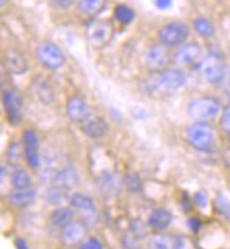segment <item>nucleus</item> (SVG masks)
<instances>
[{
  "label": "nucleus",
  "instance_id": "nucleus-1",
  "mask_svg": "<svg viewBox=\"0 0 230 249\" xmlns=\"http://www.w3.org/2000/svg\"><path fill=\"white\" fill-rule=\"evenodd\" d=\"M187 83V76L181 69L153 71L144 80V89L153 96L172 94Z\"/></svg>",
  "mask_w": 230,
  "mask_h": 249
},
{
  "label": "nucleus",
  "instance_id": "nucleus-2",
  "mask_svg": "<svg viewBox=\"0 0 230 249\" xmlns=\"http://www.w3.org/2000/svg\"><path fill=\"white\" fill-rule=\"evenodd\" d=\"M220 113V103L215 97L202 96L198 99H193L188 106V114L196 123H206L209 120H213Z\"/></svg>",
  "mask_w": 230,
  "mask_h": 249
},
{
  "label": "nucleus",
  "instance_id": "nucleus-3",
  "mask_svg": "<svg viewBox=\"0 0 230 249\" xmlns=\"http://www.w3.org/2000/svg\"><path fill=\"white\" fill-rule=\"evenodd\" d=\"M187 140L198 151H209L215 145V130L206 123H195L187 130Z\"/></svg>",
  "mask_w": 230,
  "mask_h": 249
},
{
  "label": "nucleus",
  "instance_id": "nucleus-4",
  "mask_svg": "<svg viewBox=\"0 0 230 249\" xmlns=\"http://www.w3.org/2000/svg\"><path fill=\"white\" fill-rule=\"evenodd\" d=\"M199 72L209 83L219 85L226 76V64L223 56L216 53L205 55L199 62Z\"/></svg>",
  "mask_w": 230,
  "mask_h": 249
},
{
  "label": "nucleus",
  "instance_id": "nucleus-5",
  "mask_svg": "<svg viewBox=\"0 0 230 249\" xmlns=\"http://www.w3.org/2000/svg\"><path fill=\"white\" fill-rule=\"evenodd\" d=\"M190 37V27L182 21H171L158 30V39L168 48L181 47Z\"/></svg>",
  "mask_w": 230,
  "mask_h": 249
},
{
  "label": "nucleus",
  "instance_id": "nucleus-6",
  "mask_svg": "<svg viewBox=\"0 0 230 249\" xmlns=\"http://www.w3.org/2000/svg\"><path fill=\"white\" fill-rule=\"evenodd\" d=\"M36 56L41 62V65L45 66L50 71H58L67 62V58L61 51V48L50 41H44L37 45Z\"/></svg>",
  "mask_w": 230,
  "mask_h": 249
},
{
  "label": "nucleus",
  "instance_id": "nucleus-7",
  "mask_svg": "<svg viewBox=\"0 0 230 249\" xmlns=\"http://www.w3.org/2000/svg\"><path fill=\"white\" fill-rule=\"evenodd\" d=\"M86 38L95 48H103L113 38V28L105 20H92L86 26Z\"/></svg>",
  "mask_w": 230,
  "mask_h": 249
},
{
  "label": "nucleus",
  "instance_id": "nucleus-8",
  "mask_svg": "<svg viewBox=\"0 0 230 249\" xmlns=\"http://www.w3.org/2000/svg\"><path fill=\"white\" fill-rule=\"evenodd\" d=\"M1 100H3V106H4V110H6V114H7L10 124L19 125L23 118V99H21L20 93L17 90H12V89L4 90Z\"/></svg>",
  "mask_w": 230,
  "mask_h": 249
},
{
  "label": "nucleus",
  "instance_id": "nucleus-9",
  "mask_svg": "<svg viewBox=\"0 0 230 249\" xmlns=\"http://www.w3.org/2000/svg\"><path fill=\"white\" fill-rule=\"evenodd\" d=\"M40 140H38V134L34 130H26L23 131V149H24V158L27 160V163L37 169L41 165L40 158Z\"/></svg>",
  "mask_w": 230,
  "mask_h": 249
},
{
  "label": "nucleus",
  "instance_id": "nucleus-10",
  "mask_svg": "<svg viewBox=\"0 0 230 249\" xmlns=\"http://www.w3.org/2000/svg\"><path fill=\"white\" fill-rule=\"evenodd\" d=\"M202 50L196 42L184 44L178 48V51L174 53V62L181 68H190L201 62Z\"/></svg>",
  "mask_w": 230,
  "mask_h": 249
},
{
  "label": "nucleus",
  "instance_id": "nucleus-11",
  "mask_svg": "<svg viewBox=\"0 0 230 249\" xmlns=\"http://www.w3.org/2000/svg\"><path fill=\"white\" fill-rule=\"evenodd\" d=\"M170 62H171V53L168 51V47H165L163 44L151 45L146 53V64L151 71L165 69Z\"/></svg>",
  "mask_w": 230,
  "mask_h": 249
},
{
  "label": "nucleus",
  "instance_id": "nucleus-12",
  "mask_svg": "<svg viewBox=\"0 0 230 249\" xmlns=\"http://www.w3.org/2000/svg\"><path fill=\"white\" fill-rule=\"evenodd\" d=\"M67 114L71 121L74 123H83L91 116L89 105L81 96H72L67 102Z\"/></svg>",
  "mask_w": 230,
  "mask_h": 249
},
{
  "label": "nucleus",
  "instance_id": "nucleus-13",
  "mask_svg": "<svg viewBox=\"0 0 230 249\" xmlns=\"http://www.w3.org/2000/svg\"><path fill=\"white\" fill-rule=\"evenodd\" d=\"M51 182L57 187H61L65 192H69L79 184V175L74 166H64L62 169L55 172Z\"/></svg>",
  "mask_w": 230,
  "mask_h": 249
},
{
  "label": "nucleus",
  "instance_id": "nucleus-14",
  "mask_svg": "<svg viewBox=\"0 0 230 249\" xmlns=\"http://www.w3.org/2000/svg\"><path fill=\"white\" fill-rule=\"evenodd\" d=\"M88 235V228L86 225L81 221H72V223L67 225L65 228H62V242L68 245V247H74L82 244L85 241V238Z\"/></svg>",
  "mask_w": 230,
  "mask_h": 249
},
{
  "label": "nucleus",
  "instance_id": "nucleus-15",
  "mask_svg": "<svg viewBox=\"0 0 230 249\" xmlns=\"http://www.w3.org/2000/svg\"><path fill=\"white\" fill-rule=\"evenodd\" d=\"M82 132L92 138V140H99L103 138L109 132V125L106 120L102 117H89L86 118L81 125Z\"/></svg>",
  "mask_w": 230,
  "mask_h": 249
},
{
  "label": "nucleus",
  "instance_id": "nucleus-16",
  "mask_svg": "<svg viewBox=\"0 0 230 249\" xmlns=\"http://www.w3.org/2000/svg\"><path fill=\"white\" fill-rule=\"evenodd\" d=\"M3 64L7 68L9 73H13V75H21L27 71V61L26 58L23 56V53L17 50H7L4 51L3 55Z\"/></svg>",
  "mask_w": 230,
  "mask_h": 249
},
{
  "label": "nucleus",
  "instance_id": "nucleus-17",
  "mask_svg": "<svg viewBox=\"0 0 230 249\" xmlns=\"http://www.w3.org/2000/svg\"><path fill=\"white\" fill-rule=\"evenodd\" d=\"M172 223V214L167 209H155L150 214L149 227L157 232L165 231Z\"/></svg>",
  "mask_w": 230,
  "mask_h": 249
},
{
  "label": "nucleus",
  "instance_id": "nucleus-18",
  "mask_svg": "<svg viewBox=\"0 0 230 249\" xmlns=\"http://www.w3.org/2000/svg\"><path fill=\"white\" fill-rule=\"evenodd\" d=\"M36 197H37V192L34 189L13 190L9 195V203L16 209H27L36 201Z\"/></svg>",
  "mask_w": 230,
  "mask_h": 249
},
{
  "label": "nucleus",
  "instance_id": "nucleus-19",
  "mask_svg": "<svg viewBox=\"0 0 230 249\" xmlns=\"http://www.w3.org/2000/svg\"><path fill=\"white\" fill-rule=\"evenodd\" d=\"M75 213L72 207H58L50 214V223L54 225L55 228H65L67 225L74 221Z\"/></svg>",
  "mask_w": 230,
  "mask_h": 249
},
{
  "label": "nucleus",
  "instance_id": "nucleus-20",
  "mask_svg": "<svg viewBox=\"0 0 230 249\" xmlns=\"http://www.w3.org/2000/svg\"><path fill=\"white\" fill-rule=\"evenodd\" d=\"M178 236L157 232L149 238L150 249H176Z\"/></svg>",
  "mask_w": 230,
  "mask_h": 249
},
{
  "label": "nucleus",
  "instance_id": "nucleus-21",
  "mask_svg": "<svg viewBox=\"0 0 230 249\" xmlns=\"http://www.w3.org/2000/svg\"><path fill=\"white\" fill-rule=\"evenodd\" d=\"M69 203H71V207L75 210L83 211V213H95L96 211L95 200L82 193H74L69 197Z\"/></svg>",
  "mask_w": 230,
  "mask_h": 249
},
{
  "label": "nucleus",
  "instance_id": "nucleus-22",
  "mask_svg": "<svg viewBox=\"0 0 230 249\" xmlns=\"http://www.w3.org/2000/svg\"><path fill=\"white\" fill-rule=\"evenodd\" d=\"M10 183L13 190H27L33 186L31 175L24 169H16L10 176Z\"/></svg>",
  "mask_w": 230,
  "mask_h": 249
},
{
  "label": "nucleus",
  "instance_id": "nucleus-23",
  "mask_svg": "<svg viewBox=\"0 0 230 249\" xmlns=\"http://www.w3.org/2000/svg\"><path fill=\"white\" fill-rule=\"evenodd\" d=\"M36 93H37L38 99L45 105H51L55 100L54 86L48 80H37L36 82Z\"/></svg>",
  "mask_w": 230,
  "mask_h": 249
},
{
  "label": "nucleus",
  "instance_id": "nucleus-24",
  "mask_svg": "<svg viewBox=\"0 0 230 249\" xmlns=\"http://www.w3.org/2000/svg\"><path fill=\"white\" fill-rule=\"evenodd\" d=\"M192 26L195 28V31H196L201 37H203V38H211V37H213V36H215V31H216L213 23H212L209 18H206V17H196V18L193 20Z\"/></svg>",
  "mask_w": 230,
  "mask_h": 249
},
{
  "label": "nucleus",
  "instance_id": "nucleus-25",
  "mask_svg": "<svg viewBox=\"0 0 230 249\" xmlns=\"http://www.w3.org/2000/svg\"><path fill=\"white\" fill-rule=\"evenodd\" d=\"M99 187L102 190L103 195H112V193H116L117 187H119V180L116 179V176L110 172H106L103 175H100L99 178Z\"/></svg>",
  "mask_w": 230,
  "mask_h": 249
},
{
  "label": "nucleus",
  "instance_id": "nucleus-26",
  "mask_svg": "<svg viewBox=\"0 0 230 249\" xmlns=\"http://www.w3.org/2000/svg\"><path fill=\"white\" fill-rule=\"evenodd\" d=\"M106 6V0H79L78 7L82 13L88 16H95L99 14Z\"/></svg>",
  "mask_w": 230,
  "mask_h": 249
},
{
  "label": "nucleus",
  "instance_id": "nucleus-27",
  "mask_svg": "<svg viewBox=\"0 0 230 249\" xmlns=\"http://www.w3.org/2000/svg\"><path fill=\"white\" fill-rule=\"evenodd\" d=\"M115 16H116L117 21L122 23L123 26H129V24H132V21L134 20V10L130 9V7L126 6V4H119V6L115 9Z\"/></svg>",
  "mask_w": 230,
  "mask_h": 249
},
{
  "label": "nucleus",
  "instance_id": "nucleus-28",
  "mask_svg": "<svg viewBox=\"0 0 230 249\" xmlns=\"http://www.w3.org/2000/svg\"><path fill=\"white\" fill-rule=\"evenodd\" d=\"M45 200L50 203V204H54V206H58L61 204L65 198H67V192L61 187H57V186H51L50 189H47L45 192Z\"/></svg>",
  "mask_w": 230,
  "mask_h": 249
},
{
  "label": "nucleus",
  "instance_id": "nucleus-29",
  "mask_svg": "<svg viewBox=\"0 0 230 249\" xmlns=\"http://www.w3.org/2000/svg\"><path fill=\"white\" fill-rule=\"evenodd\" d=\"M24 155V149H23V146L19 144V142H10L9 146H7V151H6V158H7V160H9V163H17V162H20V159L21 157Z\"/></svg>",
  "mask_w": 230,
  "mask_h": 249
},
{
  "label": "nucleus",
  "instance_id": "nucleus-30",
  "mask_svg": "<svg viewBox=\"0 0 230 249\" xmlns=\"http://www.w3.org/2000/svg\"><path fill=\"white\" fill-rule=\"evenodd\" d=\"M124 184H126V187H127V190L129 192H132V193H140V190H141V187H143V183H141V179H140V176L134 173V172H129L126 176H124Z\"/></svg>",
  "mask_w": 230,
  "mask_h": 249
},
{
  "label": "nucleus",
  "instance_id": "nucleus-31",
  "mask_svg": "<svg viewBox=\"0 0 230 249\" xmlns=\"http://www.w3.org/2000/svg\"><path fill=\"white\" fill-rule=\"evenodd\" d=\"M140 238L133 235L132 232L124 234L122 238V245L124 249H140Z\"/></svg>",
  "mask_w": 230,
  "mask_h": 249
},
{
  "label": "nucleus",
  "instance_id": "nucleus-32",
  "mask_svg": "<svg viewBox=\"0 0 230 249\" xmlns=\"http://www.w3.org/2000/svg\"><path fill=\"white\" fill-rule=\"evenodd\" d=\"M216 207H217V210L220 211L225 217L230 218V203H229V200L223 196V195H217Z\"/></svg>",
  "mask_w": 230,
  "mask_h": 249
},
{
  "label": "nucleus",
  "instance_id": "nucleus-33",
  "mask_svg": "<svg viewBox=\"0 0 230 249\" xmlns=\"http://www.w3.org/2000/svg\"><path fill=\"white\" fill-rule=\"evenodd\" d=\"M79 249H105L102 241L96 236H91L88 239H85L79 245Z\"/></svg>",
  "mask_w": 230,
  "mask_h": 249
},
{
  "label": "nucleus",
  "instance_id": "nucleus-34",
  "mask_svg": "<svg viewBox=\"0 0 230 249\" xmlns=\"http://www.w3.org/2000/svg\"><path fill=\"white\" fill-rule=\"evenodd\" d=\"M176 249H198L195 241L190 236H178V242H176Z\"/></svg>",
  "mask_w": 230,
  "mask_h": 249
},
{
  "label": "nucleus",
  "instance_id": "nucleus-35",
  "mask_svg": "<svg viewBox=\"0 0 230 249\" xmlns=\"http://www.w3.org/2000/svg\"><path fill=\"white\" fill-rule=\"evenodd\" d=\"M220 127H222L223 131L228 132L230 135V106H228L223 110V113L220 116Z\"/></svg>",
  "mask_w": 230,
  "mask_h": 249
},
{
  "label": "nucleus",
  "instance_id": "nucleus-36",
  "mask_svg": "<svg viewBox=\"0 0 230 249\" xmlns=\"http://www.w3.org/2000/svg\"><path fill=\"white\" fill-rule=\"evenodd\" d=\"M129 232H132L133 235L140 238V236L146 234V227H144V224L140 223V221H133V223H132V228H130Z\"/></svg>",
  "mask_w": 230,
  "mask_h": 249
},
{
  "label": "nucleus",
  "instance_id": "nucleus-37",
  "mask_svg": "<svg viewBox=\"0 0 230 249\" xmlns=\"http://www.w3.org/2000/svg\"><path fill=\"white\" fill-rule=\"evenodd\" d=\"M78 0H53V4H54L57 9H61V10H67L69 7H72Z\"/></svg>",
  "mask_w": 230,
  "mask_h": 249
},
{
  "label": "nucleus",
  "instance_id": "nucleus-38",
  "mask_svg": "<svg viewBox=\"0 0 230 249\" xmlns=\"http://www.w3.org/2000/svg\"><path fill=\"white\" fill-rule=\"evenodd\" d=\"M9 75H10V73H9L7 68L4 66L3 61H0V89L6 86V83H7V80H9Z\"/></svg>",
  "mask_w": 230,
  "mask_h": 249
},
{
  "label": "nucleus",
  "instance_id": "nucleus-39",
  "mask_svg": "<svg viewBox=\"0 0 230 249\" xmlns=\"http://www.w3.org/2000/svg\"><path fill=\"white\" fill-rule=\"evenodd\" d=\"M193 200H195V203L199 207H206V204H208V197H206V195L203 192H198L195 195V197H193Z\"/></svg>",
  "mask_w": 230,
  "mask_h": 249
},
{
  "label": "nucleus",
  "instance_id": "nucleus-40",
  "mask_svg": "<svg viewBox=\"0 0 230 249\" xmlns=\"http://www.w3.org/2000/svg\"><path fill=\"white\" fill-rule=\"evenodd\" d=\"M154 4L160 10H168L172 6V0H154Z\"/></svg>",
  "mask_w": 230,
  "mask_h": 249
},
{
  "label": "nucleus",
  "instance_id": "nucleus-41",
  "mask_svg": "<svg viewBox=\"0 0 230 249\" xmlns=\"http://www.w3.org/2000/svg\"><path fill=\"white\" fill-rule=\"evenodd\" d=\"M188 225H190V228L193 231V232H198L199 230H201V221L199 220H196V218H190L188 220Z\"/></svg>",
  "mask_w": 230,
  "mask_h": 249
},
{
  "label": "nucleus",
  "instance_id": "nucleus-42",
  "mask_svg": "<svg viewBox=\"0 0 230 249\" xmlns=\"http://www.w3.org/2000/svg\"><path fill=\"white\" fill-rule=\"evenodd\" d=\"M14 245H16V248L17 249H30L27 241H26L24 238H17V239L14 241Z\"/></svg>",
  "mask_w": 230,
  "mask_h": 249
},
{
  "label": "nucleus",
  "instance_id": "nucleus-43",
  "mask_svg": "<svg viewBox=\"0 0 230 249\" xmlns=\"http://www.w3.org/2000/svg\"><path fill=\"white\" fill-rule=\"evenodd\" d=\"M3 176H4V171H3V168L0 166V183L3 182Z\"/></svg>",
  "mask_w": 230,
  "mask_h": 249
},
{
  "label": "nucleus",
  "instance_id": "nucleus-44",
  "mask_svg": "<svg viewBox=\"0 0 230 249\" xmlns=\"http://www.w3.org/2000/svg\"><path fill=\"white\" fill-rule=\"evenodd\" d=\"M6 1H7V0H0V9L6 4Z\"/></svg>",
  "mask_w": 230,
  "mask_h": 249
}]
</instances>
